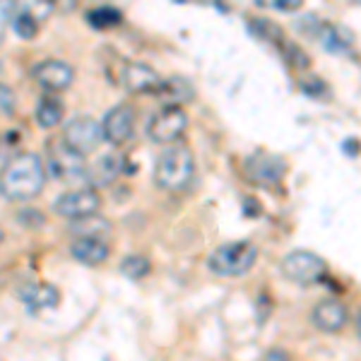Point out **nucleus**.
I'll return each instance as SVG.
<instances>
[{"instance_id": "obj_1", "label": "nucleus", "mask_w": 361, "mask_h": 361, "mask_svg": "<svg viewBox=\"0 0 361 361\" xmlns=\"http://www.w3.org/2000/svg\"><path fill=\"white\" fill-rule=\"evenodd\" d=\"M46 183V169L42 157L27 152L17 154L0 171V193L8 200H32L42 193Z\"/></svg>"}, {"instance_id": "obj_2", "label": "nucleus", "mask_w": 361, "mask_h": 361, "mask_svg": "<svg viewBox=\"0 0 361 361\" xmlns=\"http://www.w3.org/2000/svg\"><path fill=\"white\" fill-rule=\"evenodd\" d=\"M195 176V159L185 145H173V147L164 149L157 159L154 166V180L159 188L178 193L190 185Z\"/></svg>"}, {"instance_id": "obj_3", "label": "nucleus", "mask_w": 361, "mask_h": 361, "mask_svg": "<svg viewBox=\"0 0 361 361\" xmlns=\"http://www.w3.org/2000/svg\"><path fill=\"white\" fill-rule=\"evenodd\" d=\"M258 263V248L248 241L224 243L209 255V270L219 277H243Z\"/></svg>"}, {"instance_id": "obj_4", "label": "nucleus", "mask_w": 361, "mask_h": 361, "mask_svg": "<svg viewBox=\"0 0 361 361\" xmlns=\"http://www.w3.org/2000/svg\"><path fill=\"white\" fill-rule=\"evenodd\" d=\"M328 263L313 250H294L282 260V272L296 284H316L328 277Z\"/></svg>"}, {"instance_id": "obj_5", "label": "nucleus", "mask_w": 361, "mask_h": 361, "mask_svg": "<svg viewBox=\"0 0 361 361\" xmlns=\"http://www.w3.org/2000/svg\"><path fill=\"white\" fill-rule=\"evenodd\" d=\"M185 128H188V116L180 106H164L161 111H157L152 116L147 126V135L152 142L166 145V142H176L183 135Z\"/></svg>"}, {"instance_id": "obj_6", "label": "nucleus", "mask_w": 361, "mask_h": 361, "mask_svg": "<svg viewBox=\"0 0 361 361\" xmlns=\"http://www.w3.org/2000/svg\"><path fill=\"white\" fill-rule=\"evenodd\" d=\"M102 140H104L102 126H99L94 118H90V116H80V118L70 121L66 126V135H63V142H66L73 152H78L82 157L97 152Z\"/></svg>"}, {"instance_id": "obj_7", "label": "nucleus", "mask_w": 361, "mask_h": 361, "mask_svg": "<svg viewBox=\"0 0 361 361\" xmlns=\"http://www.w3.org/2000/svg\"><path fill=\"white\" fill-rule=\"evenodd\" d=\"M102 207V197L97 195V190L92 188H78V190H68L56 200L54 209L58 214L68 219H85V217H94Z\"/></svg>"}, {"instance_id": "obj_8", "label": "nucleus", "mask_w": 361, "mask_h": 361, "mask_svg": "<svg viewBox=\"0 0 361 361\" xmlns=\"http://www.w3.org/2000/svg\"><path fill=\"white\" fill-rule=\"evenodd\" d=\"M243 169H246L248 178L253 180V183L275 185L284 178V173H287V161L277 154H250Z\"/></svg>"}, {"instance_id": "obj_9", "label": "nucleus", "mask_w": 361, "mask_h": 361, "mask_svg": "<svg viewBox=\"0 0 361 361\" xmlns=\"http://www.w3.org/2000/svg\"><path fill=\"white\" fill-rule=\"evenodd\" d=\"M51 173L61 180H78L85 178L87 164L85 157L73 152L66 142L61 145H51Z\"/></svg>"}, {"instance_id": "obj_10", "label": "nucleus", "mask_w": 361, "mask_h": 361, "mask_svg": "<svg viewBox=\"0 0 361 361\" xmlns=\"http://www.w3.org/2000/svg\"><path fill=\"white\" fill-rule=\"evenodd\" d=\"M133 130H135V109L130 104H121V106L111 109L102 123L104 140L111 145H123L133 135Z\"/></svg>"}, {"instance_id": "obj_11", "label": "nucleus", "mask_w": 361, "mask_h": 361, "mask_svg": "<svg viewBox=\"0 0 361 361\" xmlns=\"http://www.w3.org/2000/svg\"><path fill=\"white\" fill-rule=\"evenodd\" d=\"M311 320L313 325L320 330V333H340L345 330V325L349 323V311L342 301L337 299H323L313 306V313H311Z\"/></svg>"}, {"instance_id": "obj_12", "label": "nucleus", "mask_w": 361, "mask_h": 361, "mask_svg": "<svg viewBox=\"0 0 361 361\" xmlns=\"http://www.w3.org/2000/svg\"><path fill=\"white\" fill-rule=\"evenodd\" d=\"M37 82L49 92H63L73 85L75 70L68 66L66 61H46L37 70H34Z\"/></svg>"}, {"instance_id": "obj_13", "label": "nucleus", "mask_w": 361, "mask_h": 361, "mask_svg": "<svg viewBox=\"0 0 361 361\" xmlns=\"http://www.w3.org/2000/svg\"><path fill=\"white\" fill-rule=\"evenodd\" d=\"M20 299L29 311H49L61 304V292L49 282H32L20 289Z\"/></svg>"}, {"instance_id": "obj_14", "label": "nucleus", "mask_w": 361, "mask_h": 361, "mask_svg": "<svg viewBox=\"0 0 361 361\" xmlns=\"http://www.w3.org/2000/svg\"><path fill=\"white\" fill-rule=\"evenodd\" d=\"M123 85L133 94H145V92H157L161 87V78L145 63H128L123 70Z\"/></svg>"}, {"instance_id": "obj_15", "label": "nucleus", "mask_w": 361, "mask_h": 361, "mask_svg": "<svg viewBox=\"0 0 361 361\" xmlns=\"http://www.w3.org/2000/svg\"><path fill=\"white\" fill-rule=\"evenodd\" d=\"M121 171H123V157L104 154L97 159V164L87 166L85 178L90 180L92 185H109L121 176Z\"/></svg>"}, {"instance_id": "obj_16", "label": "nucleus", "mask_w": 361, "mask_h": 361, "mask_svg": "<svg viewBox=\"0 0 361 361\" xmlns=\"http://www.w3.org/2000/svg\"><path fill=\"white\" fill-rule=\"evenodd\" d=\"M70 253L85 265H102L109 258V243L104 238H75Z\"/></svg>"}, {"instance_id": "obj_17", "label": "nucleus", "mask_w": 361, "mask_h": 361, "mask_svg": "<svg viewBox=\"0 0 361 361\" xmlns=\"http://www.w3.org/2000/svg\"><path fill=\"white\" fill-rule=\"evenodd\" d=\"M320 39H323L325 49L333 51V54H342L354 44V34L340 25H325L323 32H320Z\"/></svg>"}, {"instance_id": "obj_18", "label": "nucleus", "mask_w": 361, "mask_h": 361, "mask_svg": "<svg viewBox=\"0 0 361 361\" xmlns=\"http://www.w3.org/2000/svg\"><path fill=\"white\" fill-rule=\"evenodd\" d=\"M70 231H73L78 238H104V241H106V236L111 234V224L94 214V217L78 219Z\"/></svg>"}, {"instance_id": "obj_19", "label": "nucleus", "mask_w": 361, "mask_h": 361, "mask_svg": "<svg viewBox=\"0 0 361 361\" xmlns=\"http://www.w3.org/2000/svg\"><path fill=\"white\" fill-rule=\"evenodd\" d=\"M63 121V104L54 97H44L37 106V123L42 128H56Z\"/></svg>"}, {"instance_id": "obj_20", "label": "nucleus", "mask_w": 361, "mask_h": 361, "mask_svg": "<svg viewBox=\"0 0 361 361\" xmlns=\"http://www.w3.org/2000/svg\"><path fill=\"white\" fill-rule=\"evenodd\" d=\"M87 20H90L92 25L99 27V29H109V27L121 25V20H123V15H121L116 8H109V5H102V8L92 10V13L87 15Z\"/></svg>"}, {"instance_id": "obj_21", "label": "nucleus", "mask_w": 361, "mask_h": 361, "mask_svg": "<svg viewBox=\"0 0 361 361\" xmlns=\"http://www.w3.org/2000/svg\"><path fill=\"white\" fill-rule=\"evenodd\" d=\"M17 13L32 17L34 22H44L46 17L54 13V3H49V0H29V3H22V5H15Z\"/></svg>"}, {"instance_id": "obj_22", "label": "nucleus", "mask_w": 361, "mask_h": 361, "mask_svg": "<svg viewBox=\"0 0 361 361\" xmlns=\"http://www.w3.org/2000/svg\"><path fill=\"white\" fill-rule=\"evenodd\" d=\"M149 270H152V265H149V260L145 258V255H128L123 263H121V272L130 279H140V277L149 275Z\"/></svg>"}, {"instance_id": "obj_23", "label": "nucleus", "mask_w": 361, "mask_h": 361, "mask_svg": "<svg viewBox=\"0 0 361 361\" xmlns=\"http://www.w3.org/2000/svg\"><path fill=\"white\" fill-rule=\"evenodd\" d=\"M250 22V27H253V32L255 34H260L263 39H267V42H272V44H279L282 46L284 42V34H282V29H279L275 22H270V20H260V17H253V20H248Z\"/></svg>"}, {"instance_id": "obj_24", "label": "nucleus", "mask_w": 361, "mask_h": 361, "mask_svg": "<svg viewBox=\"0 0 361 361\" xmlns=\"http://www.w3.org/2000/svg\"><path fill=\"white\" fill-rule=\"evenodd\" d=\"M13 27H15L17 37L27 39V42H29V39L37 37V32H39V25H37V22H34L32 17L17 13V10H15V17H13Z\"/></svg>"}, {"instance_id": "obj_25", "label": "nucleus", "mask_w": 361, "mask_h": 361, "mask_svg": "<svg viewBox=\"0 0 361 361\" xmlns=\"http://www.w3.org/2000/svg\"><path fill=\"white\" fill-rule=\"evenodd\" d=\"M301 90H304L308 97H316V99L328 94V87H325V82L318 75H308V78L301 80Z\"/></svg>"}, {"instance_id": "obj_26", "label": "nucleus", "mask_w": 361, "mask_h": 361, "mask_svg": "<svg viewBox=\"0 0 361 361\" xmlns=\"http://www.w3.org/2000/svg\"><path fill=\"white\" fill-rule=\"evenodd\" d=\"M13 17H15V5L13 3H0V44H3L8 27L13 25Z\"/></svg>"}, {"instance_id": "obj_27", "label": "nucleus", "mask_w": 361, "mask_h": 361, "mask_svg": "<svg viewBox=\"0 0 361 361\" xmlns=\"http://www.w3.org/2000/svg\"><path fill=\"white\" fill-rule=\"evenodd\" d=\"M15 109V92L8 85L0 82V111H13Z\"/></svg>"}, {"instance_id": "obj_28", "label": "nucleus", "mask_w": 361, "mask_h": 361, "mask_svg": "<svg viewBox=\"0 0 361 361\" xmlns=\"http://www.w3.org/2000/svg\"><path fill=\"white\" fill-rule=\"evenodd\" d=\"M272 8L275 10H284V13H292V10L301 8V0H272Z\"/></svg>"}, {"instance_id": "obj_29", "label": "nucleus", "mask_w": 361, "mask_h": 361, "mask_svg": "<svg viewBox=\"0 0 361 361\" xmlns=\"http://www.w3.org/2000/svg\"><path fill=\"white\" fill-rule=\"evenodd\" d=\"M260 361H292V357H289L284 349H270V352H267Z\"/></svg>"}, {"instance_id": "obj_30", "label": "nucleus", "mask_w": 361, "mask_h": 361, "mask_svg": "<svg viewBox=\"0 0 361 361\" xmlns=\"http://www.w3.org/2000/svg\"><path fill=\"white\" fill-rule=\"evenodd\" d=\"M345 149H349L352 154H357V152H359V142H357V140H352L349 145H345Z\"/></svg>"}, {"instance_id": "obj_31", "label": "nucleus", "mask_w": 361, "mask_h": 361, "mask_svg": "<svg viewBox=\"0 0 361 361\" xmlns=\"http://www.w3.org/2000/svg\"><path fill=\"white\" fill-rule=\"evenodd\" d=\"M357 335L361 337V311H359V316H357Z\"/></svg>"}, {"instance_id": "obj_32", "label": "nucleus", "mask_w": 361, "mask_h": 361, "mask_svg": "<svg viewBox=\"0 0 361 361\" xmlns=\"http://www.w3.org/2000/svg\"><path fill=\"white\" fill-rule=\"evenodd\" d=\"M0 75H3V63H0Z\"/></svg>"}, {"instance_id": "obj_33", "label": "nucleus", "mask_w": 361, "mask_h": 361, "mask_svg": "<svg viewBox=\"0 0 361 361\" xmlns=\"http://www.w3.org/2000/svg\"><path fill=\"white\" fill-rule=\"evenodd\" d=\"M0 241H3V229H0Z\"/></svg>"}]
</instances>
